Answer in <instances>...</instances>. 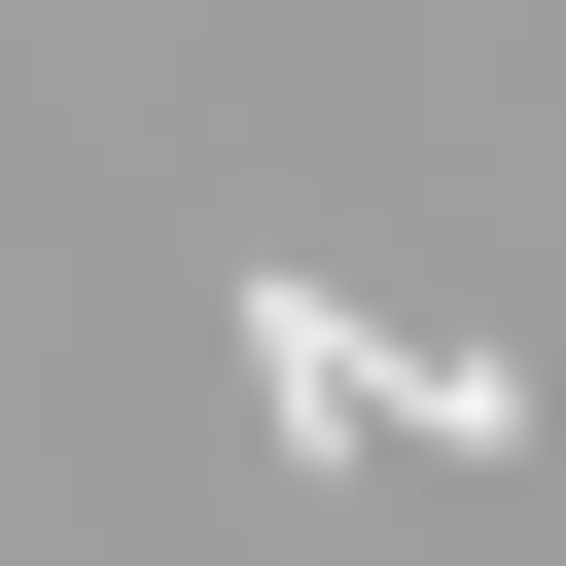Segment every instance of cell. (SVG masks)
Instances as JSON below:
<instances>
[{
    "label": "cell",
    "instance_id": "cell-1",
    "mask_svg": "<svg viewBox=\"0 0 566 566\" xmlns=\"http://www.w3.org/2000/svg\"><path fill=\"white\" fill-rule=\"evenodd\" d=\"M248 424H283V460H531V354H424V389H389L354 283H248Z\"/></svg>",
    "mask_w": 566,
    "mask_h": 566
}]
</instances>
